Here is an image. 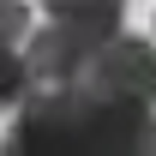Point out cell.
Here are the masks:
<instances>
[{
	"label": "cell",
	"instance_id": "obj_1",
	"mask_svg": "<svg viewBox=\"0 0 156 156\" xmlns=\"http://www.w3.org/2000/svg\"><path fill=\"white\" fill-rule=\"evenodd\" d=\"M78 90V150L72 156H156V114L150 102H120Z\"/></svg>",
	"mask_w": 156,
	"mask_h": 156
},
{
	"label": "cell",
	"instance_id": "obj_2",
	"mask_svg": "<svg viewBox=\"0 0 156 156\" xmlns=\"http://www.w3.org/2000/svg\"><path fill=\"white\" fill-rule=\"evenodd\" d=\"M78 150V90L48 84L18 102V120L0 138V156H72Z\"/></svg>",
	"mask_w": 156,
	"mask_h": 156
},
{
	"label": "cell",
	"instance_id": "obj_3",
	"mask_svg": "<svg viewBox=\"0 0 156 156\" xmlns=\"http://www.w3.org/2000/svg\"><path fill=\"white\" fill-rule=\"evenodd\" d=\"M78 84L96 90V96H120V102H156V48L144 36L114 30V36L90 54V66H84Z\"/></svg>",
	"mask_w": 156,
	"mask_h": 156
},
{
	"label": "cell",
	"instance_id": "obj_4",
	"mask_svg": "<svg viewBox=\"0 0 156 156\" xmlns=\"http://www.w3.org/2000/svg\"><path fill=\"white\" fill-rule=\"evenodd\" d=\"M102 42H108V36L90 30V24L48 18V24H36V30L24 36V60H30L36 84H78L84 66H90V54H96Z\"/></svg>",
	"mask_w": 156,
	"mask_h": 156
},
{
	"label": "cell",
	"instance_id": "obj_5",
	"mask_svg": "<svg viewBox=\"0 0 156 156\" xmlns=\"http://www.w3.org/2000/svg\"><path fill=\"white\" fill-rule=\"evenodd\" d=\"M48 18H72V24H90L102 36H114L120 18H126V0H36Z\"/></svg>",
	"mask_w": 156,
	"mask_h": 156
},
{
	"label": "cell",
	"instance_id": "obj_6",
	"mask_svg": "<svg viewBox=\"0 0 156 156\" xmlns=\"http://www.w3.org/2000/svg\"><path fill=\"white\" fill-rule=\"evenodd\" d=\"M24 96H36V72H30L24 42H18V48H0V108H18Z\"/></svg>",
	"mask_w": 156,
	"mask_h": 156
},
{
	"label": "cell",
	"instance_id": "obj_7",
	"mask_svg": "<svg viewBox=\"0 0 156 156\" xmlns=\"http://www.w3.org/2000/svg\"><path fill=\"white\" fill-rule=\"evenodd\" d=\"M30 36V12H24V0H0V48H18Z\"/></svg>",
	"mask_w": 156,
	"mask_h": 156
}]
</instances>
